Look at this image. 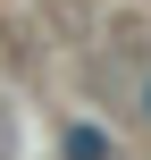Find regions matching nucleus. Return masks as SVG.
<instances>
[{
	"instance_id": "1",
	"label": "nucleus",
	"mask_w": 151,
	"mask_h": 160,
	"mask_svg": "<svg viewBox=\"0 0 151 160\" xmlns=\"http://www.w3.org/2000/svg\"><path fill=\"white\" fill-rule=\"evenodd\" d=\"M143 101H151V84H143Z\"/></svg>"
}]
</instances>
